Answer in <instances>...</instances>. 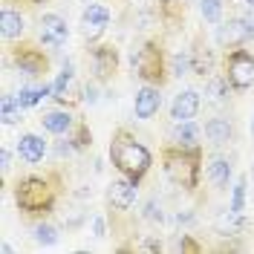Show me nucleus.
Segmentation results:
<instances>
[{
  "mask_svg": "<svg viewBox=\"0 0 254 254\" xmlns=\"http://www.w3.org/2000/svg\"><path fill=\"white\" fill-rule=\"evenodd\" d=\"M110 162L122 176H130L133 182H142L150 171V165H153V153L130 130L119 127L110 139Z\"/></svg>",
  "mask_w": 254,
  "mask_h": 254,
  "instance_id": "1",
  "label": "nucleus"
},
{
  "mask_svg": "<svg viewBox=\"0 0 254 254\" xmlns=\"http://www.w3.org/2000/svg\"><path fill=\"white\" fill-rule=\"evenodd\" d=\"M162 168L165 176L185 190L199 188V176H202V150L199 147H179L171 144L162 150Z\"/></svg>",
  "mask_w": 254,
  "mask_h": 254,
  "instance_id": "2",
  "label": "nucleus"
},
{
  "mask_svg": "<svg viewBox=\"0 0 254 254\" xmlns=\"http://www.w3.org/2000/svg\"><path fill=\"white\" fill-rule=\"evenodd\" d=\"M15 202L23 214H49L58 202V188L47 176H23L15 185Z\"/></svg>",
  "mask_w": 254,
  "mask_h": 254,
  "instance_id": "3",
  "label": "nucleus"
},
{
  "mask_svg": "<svg viewBox=\"0 0 254 254\" xmlns=\"http://www.w3.org/2000/svg\"><path fill=\"white\" fill-rule=\"evenodd\" d=\"M133 72L144 84H153V87H162L168 81L171 66H168V58H165V52H162L156 41H147L133 52Z\"/></svg>",
  "mask_w": 254,
  "mask_h": 254,
  "instance_id": "4",
  "label": "nucleus"
},
{
  "mask_svg": "<svg viewBox=\"0 0 254 254\" xmlns=\"http://www.w3.org/2000/svg\"><path fill=\"white\" fill-rule=\"evenodd\" d=\"M225 78L234 90H249L254 84V55L249 49H231L225 55Z\"/></svg>",
  "mask_w": 254,
  "mask_h": 254,
  "instance_id": "5",
  "label": "nucleus"
},
{
  "mask_svg": "<svg viewBox=\"0 0 254 254\" xmlns=\"http://www.w3.org/2000/svg\"><path fill=\"white\" fill-rule=\"evenodd\" d=\"M66 38H69V26H66V20H64L61 15L47 12V15L41 17V44H44L49 52L61 49L64 44H66Z\"/></svg>",
  "mask_w": 254,
  "mask_h": 254,
  "instance_id": "6",
  "label": "nucleus"
},
{
  "mask_svg": "<svg viewBox=\"0 0 254 254\" xmlns=\"http://www.w3.org/2000/svg\"><path fill=\"white\" fill-rule=\"evenodd\" d=\"M90 61H93V72L95 81H110L119 69V52L110 44H95L90 49Z\"/></svg>",
  "mask_w": 254,
  "mask_h": 254,
  "instance_id": "7",
  "label": "nucleus"
},
{
  "mask_svg": "<svg viewBox=\"0 0 254 254\" xmlns=\"http://www.w3.org/2000/svg\"><path fill=\"white\" fill-rule=\"evenodd\" d=\"M107 26H110V9L101 6V3H90L84 9V15H81V32H84V38L87 41H98Z\"/></svg>",
  "mask_w": 254,
  "mask_h": 254,
  "instance_id": "8",
  "label": "nucleus"
},
{
  "mask_svg": "<svg viewBox=\"0 0 254 254\" xmlns=\"http://www.w3.org/2000/svg\"><path fill=\"white\" fill-rule=\"evenodd\" d=\"M159 107H162L159 87H153V84H144V87H139V90H136V98H133V113H136V119L147 122V119H153V116L159 113Z\"/></svg>",
  "mask_w": 254,
  "mask_h": 254,
  "instance_id": "9",
  "label": "nucleus"
},
{
  "mask_svg": "<svg viewBox=\"0 0 254 254\" xmlns=\"http://www.w3.org/2000/svg\"><path fill=\"white\" fill-rule=\"evenodd\" d=\"M136 185H139V182H133L130 176L113 179L110 188H107V199H110V205L119 208V211H127V208L136 202Z\"/></svg>",
  "mask_w": 254,
  "mask_h": 254,
  "instance_id": "10",
  "label": "nucleus"
},
{
  "mask_svg": "<svg viewBox=\"0 0 254 254\" xmlns=\"http://www.w3.org/2000/svg\"><path fill=\"white\" fill-rule=\"evenodd\" d=\"M199 104H202V101H199V93H196V90H182V93L171 101V119H174V122H190V119H196Z\"/></svg>",
  "mask_w": 254,
  "mask_h": 254,
  "instance_id": "11",
  "label": "nucleus"
},
{
  "mask_svg": "<svg viewBox=\"0 0 254 254\" xmlns=\"http://www.w3.org/2000/svg\"><path fill=\"white\" fill-rule=\"evenodd\" d=\"M15 64L20 72L26 75H41L47 69V55L38 47H17L15 49Z\"/></svg>",
  "mask_w": 254,
  "mask_h": 254,
  "instance_id": "12",
  "label": "nucleus"
},
{
  "mask_svg": "<svg viewBox=\"0 0 254 254\" xmlns=\"http://www.w3.org/2000/svg\"><path fill=\"white\" fill-rule=\"evenodd\" d=\"M17 156L23 159L26 165H38L47 156V142L41 136H35V133H23L17 139Z\"/></svg>",
  "mask_w": 254,
  "mask_h": 254,
  "instance_id": "13",
  "label": "nucleus"
},
{
  "mask_svg": "<svg viewBox=\"0 0 254 254\" xmlns=\"http://www.w3.org/2000/svg\"><path fill=\"white\" fill-rule=\"evenodd\" d=\"M41 125H44V130L52 133V136H64V133L72 130L75 119H72V113H66V110H52V113H44V116H41Z\"/></svg>",
  "mask_w": 254,
  "mask_h": 254,
  "instance_id": "14",
  "label": "nucleus"
},
{
  "mask_svg": "<svg viewBox=\"0 0 254 254\" xmlns=\"http://www.w3.org/2000/svg\"><path fill=\"white\" fill-rule=\"evenodd\" d=\"M171 139H174V144H179V147H199L202 130L193 125V119H190V122H176L174 130H171Z\"/></svg>",
  "mask_w": 254,
  "mask_h": 254,
  "instance_id": "15",
  "label": "nucleus"
},
{
  "mask_svg": "<svg viewBox=\"0 0 254 254\" xmlns=\"http://www.w3.org/2000/svg\"><path fill=\"white\" fill-rule=\"evenodd\" d=\"M205 139L211 144H228L231 139H234V127H231L228 119H222V116L208 119L205 122Z\"/></svg>",
  "mask_w": 254,
  "mask_h": 254,
  "instance_id": "16",
  "label": "nucleus"
},
{
  "mask_svg": "<svg viewBox=\"0 0 254 254\" xmlns=\"http://www.w3.org/2000/svg\"><path fill=\"white\" fill-rule=\"evenodd\" d=\"M205 174H208V182H211L214 188H228V182H231V159L214 156Z\"/></svg>",
  "mask_w": 254,
  "mask_h": 254,
  "instance_id": "17",
  "label": "nucleus"
},
{
  "mask_svg": "<svg viewBox=\"0 0 254 254\" xmlns=\"http://www.w3.org/2000/svg\"><path fill=\"white\" fill-rule=\"evenodd\" d=\"M23 29H26V20H23L20 12H15V9H3V12H0V32H3L6 41L20 38Z\"/></svg>",
  "mask_w": 254,
  "mask_h": 254,
  "instance_id": "18",
  "label": "nucleus"
},
{
  "mask_svg": "<svg viewBox=\"0 0 254 254\" xmlns=\"http://www.w3.org/2000/svg\"><path fill=\"white\" fill-rule=\"evenodd\" d=\"M52 95V84H44V87H23L20 93L15 95L17 104H20V110H26V107H35L41 98H47Z\"/></svg>",
  "mask_w": 254,
  "mask_h": 254,
  "instance_id": "19",
  "label": "nucleus"
},
{
  "mask_svg": "<svg viewBox=\"0 0 254 254\" xmlns=\"http://www.w3.org/2000/svg\"><path fill=\"white\" fill-rule=\"evenodd\" d=\"M72 78H75V72H72V64H66L61 72H58V78L52 81V98L66 101V95H69V90H72Z\"/></svg>",
  "mask_w": 254,
  "mask_h": 254,
  "instance_id": "20",
  "label": "nucleus"
},
{
  "mask_svg": "<svg viewBox=\"0 0 254 254\" xmlns=\"http://www.w3.org/2000/svg\"><path fill=\"white\" fill-rule=\"evenodd\" d=\"M243 41H246V35H243V26H240V17L237 20H228V23H222L220 26V44L222 47L228 44L231 49H237V44H243Z\"/></svg>",
  "mask_w": 254,
  "mask_h": 254,
  "instance_id": "21",
  "label": "nucleus"
},
{
  "mask_svg": "<svg viewBox=\"0 0 254 254\" xmlns=\"http://www.w3.org/2000/svg\"><path fill=\"white\" fill-rule=\"evenodd\" d=\"M246 188H249V179L240 176L234 182V188H231V205H228L231 214H243V208H246Z\"/></svg>",
  "mask_w": 254,
  "mask_h": 254,
  "instance_id": "22",
  "label": "nucleus"
},
{
  "mask_svg": "<svg viewBox=\"0 0 254 254\" xmlns=\"http://www.w3.org/2000/svg\"><path fill=\"white\" fill-rule=\"evenodd\" d=\"M66 139L72 142V147L75 150H84V147H90V142H93V133H90V127L87 125H72V130L66 133Z\"/></svg>",
  "mask_w": 254,
  "mask_h": 254,
  "instance_id": "23",
  "label": "nucleus"
},
{
  "mask_svg": "<svg viewBox=\"0 0 254 254\" xmlns=\"http://www.w3.org/2000/svg\"><path fill=\"white\" fill-rule=\"evenodd\" d=\"M0 110H3V125H6V127H12L17 119H20V104H17L15 95H3Z\"/></svg>",
  "mask_w": 254,
  "mask_h": 254,
  "instance_id": "24",
  "label": "nucleus"
},
{
  "mask_svg": "<svg viewBox=\"0 0 254 254\" xmlns=\"http://www.w3.org/2000/svg\"><path fill=\"white\" fill-rule=\"evenodd\" d=\"M190 72H196V75H208L211 72V55H208V49H190Z\"/></svg>",
  "mask_w": 254,
  "mask_h": 254,
  "instance_id": "25",
  "label": "nucleus"
},
{
  "mask_svg": "<svg viewBox=\"0 0 254 254\" xmlns=\"http://www.w3.org/2000/svg\"><path fill=\"white\" fill-rule=\"evenodd\" d=\"M199 12L205 23H220L222 20V0H199Z\"/></svg>",
  "mask_w": 254,
  "mask_h": 254,
  "instance_id": "26",
  "label": "nucleus"
},
{
  "mask_svg": "<svg viewBox=\"0 0 254 254\" xmlns=\"http://www.w3.org/2000/svg\"><path fill=\"white\" fill-rule=\"evenodd\" d=\"M35 240H38L41 246H55V243H58V228L49 225V222H38V225H35Z\"/></svg>",
  "mask_w": 254,
  "mask_h": 254,
  "instance_id": "27",
  "label": "nucleus"
},
{
  "mask_svg": "<svg viewBox=\"0 0 254 254\" xmlns=\"http://www.w3.org/2000/svg\"><path fill=\"white\" fill-rule=\"evenodd\" d=\"M228 87H231V81L225 78V75H222V78H211L208 81V95H211L214 101H225V98H228Z\"/></svg>",
  "mask_w": 254,
  "mask_h": 254,
  "instance_id": "28",
  "label": "nucleus"
},
{
  "mask_svg": "<svg viewBox=\"0 0 254 254\" xmlns=\"http://www.w3.org/2000/svg\"><path fill=\"white\" fill-rule=\"evenodd\" d=\"M185 72H190V49L176 52L171 58V75H185Z\"/></svg>",
  "mask_w": 254,
  "mask_h": 254,
  "instance_id": "29",
  "label": "nucleus"
},
{
  "mask_svg": "<svg viewBox=\"0 0 254 254\" xmlns=\"http://www.w3.org/2000/svg\"><path fill=\"white\" fill-rule=\"evenodd\" d=\"M240 26H243V35H246V41H254V9H249L246 15L240 17Z\"/></svg>",
  "mask_w": 254,
  "mask_h": 254,
  "instance_id": "30",
  "label": "nucleus"
},
{
  "mask_svg": "<svg viewBox=\"0 0 254 254\" xmlns=\"http://www.w3.org/2000/svg\"><path fill=\"white\" fill-rule=\"evenodd\" d=\"M176 252H199V246L190 240V234H182V240L176 243Z\"/></svg>",
  "mask_w": 254,
  "mask_h": 254,
  "instance_id": "31",
  "label": "nucleus"
},
{
  "mask_svg": "<svg viewBox=\"0 0 254 254\" xmlns=\"http://www.w3.org/2000/svg\"><path fill=\"white\" fill-rule=\"evenodd\" d=\"M147 220H162V208L156 211V202H147V214H144Z\"/></svg>",
  "mask_w": 254,
  "mask_h": 254,
  "instance_id": "32",
  "label": "nucleus"
},
{
  "mask_svg": "<svg viewBox=\"0 0 254 254\" xmlns=\"http://www.w3.org/2000/svg\"><path fill=\"white\" fill-rule=\"evenodd\" d=\"M9 162H12V153L3 147V150H0V168H3V171H9Z\"/></svg>",
  "mask_w": 254,
  "mask_h": 254,
  "instance_id": "33",
  "label": "nucleus"
},
{
  "mask_svg": "<svg viewBox=\"0 0 254 254\" xmlns=\"http://www.w3.org/2000/svg\"><path fill=\"white\" fill-rule=\"evenodd\" d=\"M93 231H95V237H104V220H101V217L93 220Z\"/></svg>",
  "mask_w": 254,
  "mask_h": 254,
  "instance_id": "34",
  "label": "nucleus"
},
{
  "mask_svg": "<svg viewBox=\"0 0 254 254\" xmlns=\"http://www.w3.org/2000/svg\"><path fill=\"white\" fill-rule=\"evenodd\" d=\"M142 249H144V252H159L162 246H159V243H153V240H147V243H144Z\"/></svg>",
  "mask_w": 254,
  "mask_h": 254,
  "instance_id": "35",
  "label": "nucleus"
},
{
  "mask_svg": "<svg viewBox=\"0 0 254 254\" xmlns=\"http://www.w3.org/2000/svg\"><path fill=\"white\" fill-rule=\"evenodd\" d=\"M246 3H249V9H254V0H246Z\"/></svg>",
  "mask_w": 254,
  "mask_h": 254,
  "instance_id": "36",
  "label": "nucleus"
},
{
  "mask_svg": "<svg viewBox=\"0 0 254 254\" xmlns=\"http://www.w3.org/2000/svg\"><path fill=\"white\" fill-rule=\"evenodd\" d=\"M252 133H254V119H252Z\"/></svg>",
  "mask_w": 254,
  "mask_h": 254,
  "instance_id": "37",
  "label": "nucleus"
}]
</instances>
